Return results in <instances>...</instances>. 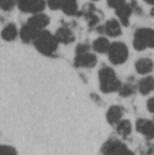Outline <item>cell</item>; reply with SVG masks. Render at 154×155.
Wrapping results in <instances>:
<instances>
[{
	"label": "cell",
	"instance_id": "17",
	"mask_svg": "<svg viewBox=\"0 0 154 155\" xmlns=\"http://www.w3.org/2000/svg\"><path fill=\"white\" fill-rule=\"evenodd\" d=\"M111 46L110 41L103 36H100L95 39L93 43V48L95 52L99 54H107Z\"/></svg>",
	"mask_w": 154,
	"mask_h": 155
},
{
	"label": "cell",
	"instance_id": "10",
	"mask_svg": "<svg viewBox=\"0 0 154 155\" xmlns=\"http://www.w3.org/2000/svg\"><path fill=\"white\" fill-rule=\"evenodd\" d=\"M40 32H41L40 30L36 29L35 27H34L31 25H29L28 23H26L20 29L19 35L24 43H31V42L34 43V40L36 39V37L38 36V35L40 34Z\"/></svg>",
	"mask_w": 154,
	"mask_h": 155
},
{
	"label": "cell",
	"instance_id": "13",
	"mask_svg": "<svg viewBox=\"0 0 154 155\" xmlns=\"http://www.w3.org/2000/svg\"><path fill=\"white\" fill-rule=\"evenodd\" d=\"M115 13L119 19V22L123 25L127 26L129 25L130 17H131L132 14L133 13V11L131 4L125 3L123 5H121L120 7H118L117 9H115Z\"/></svg>",
	"mask_w": 154,
	"mask_h": 155
},
{
	"label": "cell",
	"instance_id": "28",
	"mask_svg": "<svg viewBox=\"0 0 154 155\" xmlns=\"http://www.w3.org/2000/svg\"><path fill=\"white\" fill-rule=\"evenodd\" d=\"M147 108L150 113L154 114V97H152L147 102Z\"/></svg>",
	"mask_w": 154,
	"mask_h": 155
},
{
	"label": "cell",
	"instance_id": "16",
	"mask_svg": "<svg viewBox=\"0 0 154 155\" xmlns=\"http://www.w3.org/2000/svg\"><path fill=\"white\" fill-rule=\"evenodd\" d=\"M138 90L143 95H147L150 93H152V91H154V77L146 76V77L143 78L139 82Z\"/></svg>",
	"mask_w": 154,
	"mask_h": 155
},
{
	"label": "cell",
	"instance_id": "6",
	"mask_svg": "<svg viewBox=\"0 0 154 155\" xmlns=\"http://www.w3.org/2000/svg\"><path fill=\"white\" fill-rule=\"evenodd\" d=\"M17 7L24 13L39 14L46 6L45 0H16Z\"/></svg>",
	"mask_w": 154,
	"mask_h": 155
},
{
	"label": "cell",
	"instance_id": "29",
	"mask_svg": "<svg viewBox=\"0 0 154 155\" xmlns=\"http://www.w3.org/2000/svg\"><path fill=\"white\" fill-rule=\"evenodd\" d=\"M145 3H147L148 5H154V0H144Z\"/></svg>",
	"mask_w": 154,
	"mask_h": 155
},
{
	"label": "cell",
	"instance_id": "31",
	"mask_svg": "<svg viewBox=\"0 0 154 155\" xmlns=\"http://www.w3.org/2000/svg\"><path fill=\"white\" fill-rule=\"evenodd\" d=\"M92 1H93V2H96V1H98V0H92Z\"/></svg>",
	"mask_w": 154,
	"mask_h": 155
},
{
	"label": "cell",
	"instance_id": "27",
	"mask_svg": "<svg viewBox=\"0 0 154 155\" xmlns=\"http://www.w3.org/2000/svg\"><path fill=\"white\" fill-rule=\"evenodd\" d=\"M125 3H126L125 0H107L108 5L114 9H117L118 7H120L121 5H123Z\"/></svg>",
	"mask_w": 154,
	"mask_h": 155
},
{
	"label": "cell",
	"instance_id": "15",
	"mask_svg": "<svg viewBox=\"0 0 154 155\" xmlns=\"http://www.w3.org/2000/svg\"><path fill=\"white\" fill-rule=\"evenodd\" d=\"M154 68L153 61L150 58H141L135 63V69L140 74H148Z\"/></svg>",
	"mask_w": 154,
	"mask_h": 155
},
{
	"label": "cell",
	"instance_id": "26",
	"mask_svg": "<svg viewBox=\"0 0 154 155\" xmlns=\"http://www.w3.org/2000/svg\"><path fill=\"white\" fill-rule=\"evenodd\" d=\"M90 50V45L88 44H79L75 49V52H76V54H84V53H87L89 52Z\"/></svg>",
	"mask_w": 154,
	"mask_h": 155
},
{
	"label": "cell",
	"instance_id": "25",
	"mask_svg": "<svg viewBox=\"0 0 154 155\" xmlns=\"http://www.w3.org/2000/svg\"><path fill=\"white\" fill-rule=\"evenodd\" d=\"M46 5L52 10H58L62 8L63 0H45Z\"/></svg>",
	"mask_w": 154,
	"mask_h": 155
},
{
	"label": "cell",
	"instance_id": "9",
	"mask_svg": "<svg viewBox=\"0 0 154 155\" xmlns=\"http://www.w3.org/2000/svg\"><path fill=\"white\" fill-rule=\"evenodd\" d=\"M136 130L148 139L154 138V121L139 119L136 122Z\"/></svg>",
	"mask_w": 154,
	"mask_h": 155
},
{
	"label": "cell",
	"instance_id": "5",
	"mask_svg": "<svg viewBox=\"0 0 154 155\" xmlns=\"http://www.w3.org/2000/svg\"><path fill=\"white\" fill-rule=\"evenodd\" d=\"M103 155H133L129 148L119 140H109L102 148Z\"/></svg>",
	"mask_w": 154,
	"mask_h": 155
},
{
	"label": "cell",
	"instance_id": "19",
	"mask_svg": "<svg viewBox=\"0 0 154 155\" xmlns=\"http://www.w3.org/2000/svg\"><path fill=\"white\" fill-rule=\"evenodd\" d=\"M116 131L119 135L123 136V138L129 136L133 131L132 123L129 120H121L116 124Z\"/></svg>",
	"mask_w": 154,
	"mask_h": 155
},
{
	"label": "cell",
	"instance_id": "8",
	"mask_svg": "<svg viewBox=\"0 0 154 155\" xmlns=\"http://www.w3.org/2000/svg\"><path fill=\"white\" fill-rule=\"evenodd\" d=\"M74 64L76 67L81 68H92L97 64V57L94 54L90 52L76 54Z\"/></svg>",
	"mask_w": 154,
	"mask_h": 155
},
{
	"label": "cell",
	"instance_id": "11",
	"mask_svg": "<svg viewBox=\"0 0 154 155\" xmlns=\"http://www.w3.org/2000/svg\"><path fill=\"white\" fill-rule=\"evenodd\" d=\"M27 23L31 25L32 26L35 27L36 29L42 31L44 30V28L49 25L50 23V18L48 15H46L44 13H39V14H34L32 15L31 17H29Z\"/></svg>",
	"mask_w": 154,
	"mask_h": 155
},
{
	"label": "cell",
	"instance_id": "14",
	"mask_svg": "<svg viewBox=\"0 0 154 155\" xmlns=\"http://www.w3.org/2000/svg\"><path fill=\"white\" fill-rule=\"evenodd\" d=\"M124 114V110L120 105H113L111 106L106 114L107 122L110 124H117L123 118Z\"/></svg>",
	"mask_w": 154,
	"mask_h": 155
},
{
	"label": "cell",
	"instance_id": "24",
	"mask_svg": "<svg viewBox=\"0 0 154 155\" xmlns=\"http://www.w3.org/2000/svg\"><path fill=\"white\" fill-rule=\"evenodd\" d=\"M0 155H17L16 150L10 145H0Z\"/></svg>",
	"mask_w": 154,
	"mask_h": 155
},
{
	"label": "cell",
	"instance_id": "30",
	"mask_svg": "<svg viewBox=\"0 0 154 155\" xmlns=\"http://www.w3.org/2000/svg\"><path fill=\"white\" fill-rule=\"evenodd\" d=\"M151 15H152V16H154V7L151 10Z\"/></svg>",
	"mask_w": 154,
	"mask_h": 155
},
{
	"label": "cell",
	"instance_id": "22",
	"mask_svg": "<svg viewBox=\"0 0 154 155\" xmlns=\"http://www.w3.org/2000/svg\"><path fill=\"white\" fill-rule=\"evenodd\" d=\"M135 92V87L131 84H122L119 93L123 97H128L131 96L133 93Z\"/></svg>",
	"mask_w": 154,
	"mask_h": 155
},
{
	"label": "cell",
	"instance_id": "2",
	"mask_svg": "<svg viewBox=\"0 0 154 155\" xmlns=\"http://www.w3.org/2000/svg\"><path fill=\"white\" fill-rule=\"evenodd\" d=\"M34 45L39 53L44 55L50 56L56 52L59 43L56 40L54 35L51 34L49 31L43 30L34 40Z\"/></svg>",
	"mask_w": 154,
	"mask_h": 155
},
{
	"label": "cell",
	"instance_id": "12",
	"mask_svg": "<svg viewBox=\"0 0 154 155\" xmlns=\"http://www.w3.org/2000/svg\"><path fill=\"white\" fill-rule=\"evenodd\" d=\"M54 36L56 38V40L58 41L59 44H64V45H68L71 44L74 41V32L66 26H61L59 27L55 34Z\"/></svg>",
	"mask_w": 154,
	"mask_h": 155
},
{
	"label": "cell",
	"instance_id": "23",
	"mask_svg": "<svg viewBox=\"0 0 154 155\" xmlns=\"http://www.w3.org/2000/svg\"><path fill=\"white\" fill-rule=\"evenodd\" d=\"M15 4L16 0H0V9L4 11H10Z\"/></svg>",
	"mask_w": 154,
	"mask_h": 155
},
{
	"label": "cell",
	"instance_id": "1",
	"mask_svg": "<svg viewBox=\"0 0 154 155\" xmlns=\"http://www.w3.org/2000/svg\"><path fill=\"white\" fill-rule=\"evenodd\" d=\"M100 89L104 94H111L120 90L122 84L118 79L114 70L109 66H104L99 71Z\"/></svg>",
	"mask_w": 154,
	"mask_h": 155
},
{
	"label": "cell",
	"instance_id": "7",
	"mask_svg": "<svg viewBox=\"0 0 154 155\" xmlns=\"http://www.w3.org/2000/svg\"><path fill=\"white\" fill-rule=\"evenodd\" d=\"M96 29L99 33L105 34L110 37H117L122 35V24L117 19H110Z\"/></svg>",
	"mask_w": 154,
	"mask_h": 155
},
{
	"label": "cell",
	"instance_id": "21",
	"mask_svg": "<svg viewBox=\"0 0 154 155\" xmlns=\"http://www.w3.org/2000/svg\"><path fill=\"white\" fill-rule=\"evenodd\" d=\"M85 16L89 22V25L90 26H95L97 25V23L99 22V17L95 13V9L93 7V5L87 6L86 11L84 12Z\"/></svg>",
	"mask_w": 154,
	"mask_h": 155
},
{
	"label": "cell",
	"instance_id": "20",
	"mask_svg": "<svg viewBox=\"0 0 154 155\" xmlns=\"http://www.w3.org/2000/svg\"><path fill=\"white\" fill-rule=\"evenodd\" d=\"M61 9L66 15H75L78 13L77 0H63Z\"/></svg>",
	"mask_w": 154,
	"mask_h": 155
},
{
	"label": "cell",
	"instance_id": "3",
	"mask_svg": "<svg viewBox=\"0 0 154 155\" xmlns=\"http://www.w3.org/2000/svg\"><path fill=\"white\" fill-rule=\"evenodd\" d=\"M133 47L137 51H143L146 48H154V30L151 28H140L134 34Z\"/></svg>",
	"mask_w": 154,
	"mask_h": 155
},
{
	"label": "cell",
	"instance_id": "4",
	"mask_svg": "<svg viewBox=\"0 0 154 155\" xmlns=\"http://www.w3.org/2000/svg\"><path fill=\"white\" fill-rule=\"evenodd\" d=\"M108 57L112 64L119 65L126 62L129 56L127 45L123 42H114L111 44L108 51Z\"/></svg>",
	"mask_w": 154,
	"mask_h": 155
},
{
	"label": "cell",
	"instance_id": "18",
	"mask_svg": "<svg viewBox=\"0 0 154 155\" xmlns=\"http://www.w3.org/2000/svg\"><path fill=\"white\" fill-rule=\"evenodd\" d=\"M19 32L15 26V25L14 24H8L7 25H5L4 27V29L1 32V37L5 40V41H13L16 38V36L18 35Z\"/></svg>",
	"mask_w": 154,
	"mask_h": 155
}]
</instances>
